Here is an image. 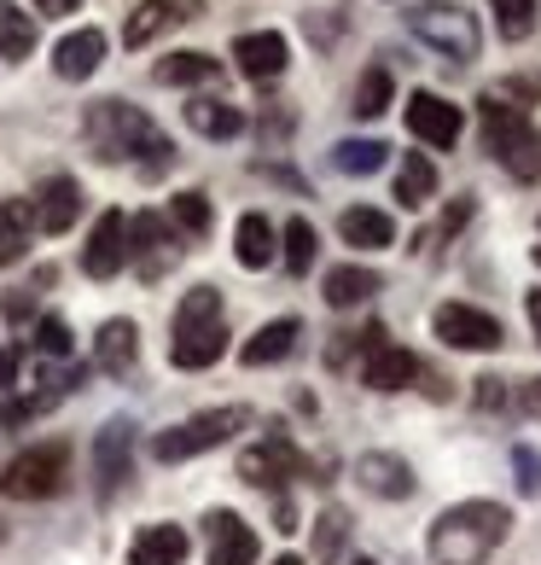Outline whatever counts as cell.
I'll use <instances>...</instances> for the list:
<instances>
[{"label":"cell","mask_w":541,"mask_h":565,"mask_svg":"<svg viewBox=\"0 0 541 565\" xmlns=\"http://www.w3.org/2000/svg\"><path fill=\"white\" fill-rule=\"evenodd\" d=\"M122 263H129V216H122V211H106V216L94 222V234H88L82 268H88L94 280H111Z\"/></svg>","instance_id":"30bf717a"},{"label":"cell","mask_w":541,"mask_h":565,"mask_svg":"<svg viewBox=\"0 0 541 565\" xmlns=\"http://www.w3.org/2000/svg\"><path fill=\"white\" fill-rule=\"evenodd\" d=\"M234 257H239V268H268L280 257L274 250V227H268V216H239V227H234Z\"/></svg>","instance_id":"cb8c5ba5"},{"label":"cell","mask_w":541,"mask_h":565,"mask_svg":"<svg viewBox=\"0 0 541 565\" xmlns=\"http://www.w3.org/2000/svg\"><path fill=\"white\" fill-rule=\"evenodd\" d=\"M309 460L297 455V444H291L285 431H268L262 444H251L239 455V478L245 484H257V490H280L285 478H303Z\"/></svg>","instance_id":"ba28073f"},{"label":"cell","mask_w":541,"mask_h":565,"mask_svg":"<svg viewBox=\"0 0 541 565\" xmlns=\"http://www.w3.org/2000/svg\"><path fill=\"white\" fill-rule=\"evenodd\" d=\"M35 7L47 12V18H65V12H76V7H82V0H35Z\"/></svg>","instance_id":"7bdbcfd3"},{"label":"cell","mask_w":541,"mask_h":565,"mask_svg":"<svg viewBox=\"0 0 541 565\" xmlns=\"http://www.w3.org/2000/svg\"><path fill=\"white\" fill-rule=\"evenodd\" d=\"M285 35L280 30H251V35H239L234 41V58H239V71L251 76V82H274L285 71Z\"/></svg>","instance_id":"ac0fdd59"},{"label":"cell","mask_w":541,"mask_h":565,"mask_svg":"<svg viewBox=\"0 0 541 565\" xmlns=\"http://www.w3.org/2000/svg\"><path fill=\"white\" fill-rule=\"evenodd\" d=\"M477 117H484L489 152L501 158L518 181H535L541 175V135H535V122L524 117V106H507L501 94H484L477 99Z\"/></svg>","instance_id":"277c9868"},{"label":"cell","mask_w":541,"mask_h":565,"mask_svg":"<svg viewBox=\"0 0 541 565\" xmlns=\"http://www.w3.org/2000/svg\"><path fill=\"white\" fill-rule=\"evenodd\" d=\"M408 129L420 135L425 146H454L461 140V129H466V117H461V106H448L443 94H413L408 99Z\"/></svg>","instance_id":"7c38bea8"},{"label":"cell","mask_w":541,"mask_h":565,"mask_svg":"<svg viewBox=\"0 0 541 565\" xmlns=\"http://www.w3.org/2000/svg\"><path fill=\"white\" fill-rule=\"evenodd\" d=\"M315 250H321L315 227H309L303 216H291V222H285V268H291V275H309V263H315Z\"/></svg>","instance_id":"836d02e7"},{"label":"cell","mask_w":541,"mask_h":565,"mask_svg":"<svg viewBox=\"0 0 541 565\" xmlns=\"http://www.w3.org/2000/svg\"><path fill=\"white\" fill-rule=\"evenodd\" d=\"M436 193V170H431V158L425 152H402V170H397V199L408 204H425Z\"/></svg>","instance_id":"f546056e"},{"label":"cell","mask_w":541,"mask_h":565,"mask_svg":"<svg viewBox=\"0 0 541 565\" xmlns=\"http://www.w3.org/2000/svg\"><path fill=\"white\" fill-rule=\"evenodd\" d=\"M12 380H18V350L0 344V391H12Z\"/></svg>","instance_id":"b9f144b4"},{"label":"cell","mask_w":541,"mask_h":565,"mask_svg":"<svg viewBox=\"0 0 541 565\" xmlns=\"http://www.w3.org/2000/svg\"><path fill=\"white\" fill-rule=\"evenodd\" d=\"M408 30L425 41V47H436L443 58H454V65H472L477 53H484V30H477V18L466 7H443V0H431V7H413L408 12Z\"/></svg>","instance_id":"5b68a950"},{"label":"cell","mask_w":541,"mask_h":565,"mask_svg":"<svg viewBox=\"0 0 541 565\" xmlns=\"http://www.w3.org/2000/svg\"><path fill=\"white\" fill-rule=\"evenodd\" d=\"M385 106H390V71L372 65V71L356 82V99H349V111H356V117H385Z\"/></svg>","instance_id":"d6a6232c"},{"label":"cell","mask_w":541,"mask_h":565,"mask_svg":"<svg viewBox=\"0 0 541 565\" xmlns=\"http://www.w3.org/2000/svg\"><path fill=\"white\" fill-rule=\"evenodd\" d=\"M204 536H210V565H257V531L239 513L216 508L204 519Z\"/></svg>","instance_id":"5bb4252c"},{"label":"cell","mask_w":541,"mask_h":565,"mask_svg":"<svg viewBox=\"0 0 541 565\" xmlns=\"http://www.w3.org/2000/svg\"><path fill=\"white\" fill-rule=\"evenodd\" d=\"M35 53V24L12 0H0V58H30Z\"/></svg>","instance_id":"4dcf8cb0"},{"label":"cell","mask_w":541,"mask_h":565,"mask_svg":"<svg viewBox=\"0 0 541 565\" xmlns=\"http://www.w3.org/2000/svg\"><path fill=\"white\" fill-rule=\"evenodd\" d=\"M356 565H372V559H356Z\"/></svg>","instance_id":"c3c4849f"},{"label":"cell","mask_w":541,"mask_h":565,"mask_svg":"<svg viewBox=\"0 0 541 565\" xmlns=\"http://www.w3.org/2000/svg\"><path fill=\"white\" fill-rule=\"evenodd\" d=\"M466 216H472V199H461V204H454V211L443 216V239H454V234H461V227H466Z\"/></svg>","instance_id":"60d3db41"},{"label":"cell","mask_w":541,"mask_h":565,"mask_svg":"<svg viewBox=\"0 0 541 565\" xmlns=\"http://www.w3.org/2000/svg\"><path fill=\"white\" fill-rule=\"evenodd\" d=\"M524 408H530L535 420H541V380H530V385H524Z\"/></svg>","instance_id":"ee69618b"},{"label":"cell","mask_w":541,"mask_h":565,"mask_svg":"<svg viewBox=\"0 0 541 565\" xmlns=\"http://www.w3.org/2000/svg\"><path fill=\"white\" fill-rule=\"evenodd\" d=\"M129 257L140 263V275H145V280H158L163 268L175 263V245H170V227H163V216L145 211V216L129 222Z\"/></svg>","instance_id":"2e32d148"},{"label":"cell","mask_w":541,"mask_h":565,"mask_svg":"<svg viewBox=\"0 0 541 565\" xmlns=\"http://www.w3.org/2000/svg\"><path fill=\"white\" fill-rule=\"evenodd\" d=\"M524 309H530V327H535V339H541V291H530Z\"/></svg>","instance_id":"f6af8a7d"},{"label":"cell","mask_w":541,"mask_h":565,"mask_svg":"<svg viewBox=\"0 0 541 565\" xmlns=\"http://www.w3.org/2000/svg\"><path fill=\"white\" fill-rule=\"evenodd\" d=\"M30 216L41 234H65V227L82 216V186L76 175H47L35 186V199H30Z\"/></svg>","instance_id":"8fae6325"},{"label":"cell","mask_w":541,"mask_h":565,"mask_svg":"<svg viewBox=\"0 0 541 565\" xmlns=\"http://www.w3.org/2000/svg\"><path fill=\"white\" fill-rule=\"evenodd\" d=\"M129 467H134V426L129 420H111L106 431H99V444H94L99 495H117V484L129 478Z\"/></svg>","instance_id":"9a60e30c"},{"label":"cell","mask_w":541,"mask_h":565,"mask_svg":"<svg viewBox=\"0 0 541 565\" xmlns=\"http://www.w3.org/2000/svg\"><path fill=\"white\" fill-rule=\"evenodd\" d=\"M65 472H71V449L65 444H35L0 472V490L12 501H47L65 490Z\"/></svg>","instance_id":"52a82bcc"},{"label":"cell","mask_w":541,"mask_h":565,"mask_svg":"<svg viewBox=\"0 0 541 565\" xmlns=\"http://www.w3.org/2000/svg\"><path fill=\"white\" fill-rule=\"evenodd\" d=\"M297 321H291V316H280V321H268L262 332H257V339H245V367H268V362H285V355L291 350H297Z\"/></svg>","instance_id":"603a6c76"},{"label":"cell","mask_w":541,"mask_h":565,"mask_svg":"<svg viewBox=\"0 0 541 565\" xmlns=\"http://www.w3.org/2000/svg\"><path fill=\"white\" fill-rule=\"evenodd\" d=\"M227 350V327H221V291L216 286H198L186 291L181 309H175V344H170V362L198 373V367H216Z\"/></svg>","instance_id":"3957f363"},{"label":"cell","mask_w":541,"mask_h":565,"mask_svg":"<svg viewBox=\"0 0 541 565\" xmlns=\"http://www.w3.org/2000/svg\"><path fill=\"white\" fill-rule=\"evenodd\" d=\"M385 152H390L385 140H338L332 146V163L344 175H372V170H385Z\"/></svg>","instance_id":"1f68e13d"},{"label":"cell","mask_w":541,"mask_h":565,"mask_svg":"<svg viewBox=\"0 0 541 565\" xmlns=\"http://www.w3.org/2000/svg\"><path fill=\"white\" fill-rule=\"evenodd\" d=\"M274 565H303V559H297V554H280V559H274Z\"/></svg>","instance_id":"bcb514c9"},{"label":"cell","mask_w":541,"mask_h":565,"mask_svg":"<svg viewBox=\"0 0 541 565\" xmlns=\"http://www.w3.org/2000/svg\"><path fill=\"white\" fill-rule=\"evenodd\" d=\"M372 291H379V275H372V268H356V263H344V268H332V275H326V303H332V309L367 303Z\"/></svg>","instance_id":"83f0119b"},{"label":"cell","mask_w":541,"mask_h":565,"mask_svg":"<svg viewBox=\"0 0 541 565\" xmlns=\"http://www.w3.org/2000/svg\"><path fill=\"white\" fill-rule=\"evenodd\" d=\"M170 222L181 227V234H210V199H204V193H175L170 199Z\"/></svg>","instance_id":"e575fe53"},{"label":"cell","mask_w":541,"mask_h":565,"mask_svg":"<svg viewBox=\"0 0 541 565\" xmlns=\"http://www.w3.org/2000/svg\"><path fill=\"white\" fill-rule=\"evenodd\" d=\"M30 227H35V216L24 199H0V268L30 250Z\"/></svg>","instance_id":"484cf974"},{"label":"cell","mask_w":541,"mask_h":565,"mask_svg":"<svg viewBox=\"0 0 541 565\" xmlns=\"http://www.w3.org/2000/svg\"><path fill=\"white\" fill-rule=\"evenodd\" d=\"M489 7H495V30L507 41H524L535 30V0H489Z\"/></svg>","instance_id":"d590c367"},{"label":"cell","mask_w":541,"mask_h":565,"mask_svg":"<svg viewBox=\"0 0 541 565\" xmlns=\"http://www.w3.org/2000/svg\"><path fill=\"white\" fill-rule=\"evenodd\" d=\"M431 327H436V339L443 344H454V350H501V321L495 316H484V309H472V303H443L431 316Z\"/></svg>","instance_id":"9c48e42d"},{"label":"cell","mask_w":541,"mask_h":565,"mask_svg":"<svg viewBox=\"0 0 541 565\" xmlns=\"http://www.w3.org/2000/svg\"><path fill=\"white\" fill-rule=\"evenodd\" d=\"M186 548H193V542H186L181 525H145L129 548V565H181Z\"/></svg>","instance_id":"44dd1931"},{"label":"cell","mask_w":541,"mask_h":565,"mask_svg":"<svg viewBox=\"0 0 541 565\" xmlns=\"http://www.w3.org/2000/svg\"><path fill=\"white\" fill-rule=\"evenodd\" d=\"M344 548V513L338 508H326L321 513V542H315V559H338Z\"/></svg>","instance_id":"74e56055"},{"label":"cell","mask_w":541,"mask_h":565,"mask_svg":"<svg viewBox=\"0 0 541 565\" xmlns=\"http://www.w3.org/2000/svg\"><path fill=\"white\" fill-rule=\"evenodd\" d=\"M35 350H41V355H58V362H65V355H71V327L58 321V316H41V327H35Z\"/></svg>","instance_id":"8d00e7d4"},{"label":"cell","mask_w":541,"mask_h":565,"mask_svg":"<svg viewBox=\"0 0 541 565\" xmlns=\"http://www.w3.org/2000/svg\"><path fill=\"white\" fill-rule=\"evenodd\" d=\"M216 76H221V65H216L210 53H170L158 65L163 88H198V82H216Z\"/></svg>","instance_id":"f1b7e54d"},{"label":"cell","mask_w":541,"mask_h":565,"mask_svg":"<svg viewBox=\"0 0 541 565\" xmlns=\"http://www.w3.org/2000/svg\"><path fill=\"white\" fill-rule=\"evenodd\" d=\"M361 373H367L372 391H402V385L420 380V362H413L402 344H385L379 327H367V367Z\"/></svg>","instance_id":"4fadbf2b"},{"label":"cell","mask_w":541,"mask_h":565,"mask_svg":"<svg viewBox=\"0 0 541 565\" xmlns=\"http://www.w3.org/2000/svg\"><path fill=\"white\" fill-rule=\"evenodd\" d=\"M338 234L349 245H361V250H385V245H397V222H390L385 211H372V204H356V211L338 216Z\"/></svg>","instance_id":"7402d4cb"},{"label":"cell","mask_w":541,"mask_h":565,"mask_svg":"<svg viewBox=\"0 0 541 565\" xmlns=\"http://www.w3.org/2000/svg\"><path fill=\"white\" fill-rule=\"evenodd\" d=\"M507 531H512V513L501 501H461V508L436 513L425 548L436 565H484L507 542Z\"/></svg>","instance_id":"7a4b0ae2"},{"label":"cell","mask_w":541,"mask_h":565,"mask_svg":"<svg viewBox=\"0 0 541 565\" xmlns=\"http://www.w3.org/2000/svg\"><path fill=\"white\" fill-rule=\"evenodd\" d=\"M356 478H361V490L372 495H385V501H408L413 495V467L402 455H385V449H372L356 460Z\"/></svg>","instance_id":"e0dca14e"},{"label":"cell","mask_w":541,"mask_h":565,"mask_svg":"<svg viewBox=\"0 0 541 565\" xmlns=\"http://www.w3.org/2000/svg\"><path fill=\"white\" fill-rule=\"evenodd\" d=\"M186 122H193L204 140H234L245 129V111L227 106V99H193V106H186Z\"/></svg>","instance_id":"d4e9b609"},{"label":"cell","mask_w":541,"mask_h":565,"mask_svg":"<svg viewBox=\"0 0 541 565\" xmlns=\"http://www.w3.org/2000/svg\"><path fill=\"white\" fill-rule=\"evenodd\" d=\"M512 460H518V490L535 495V490H541V460H535V449H518Z\"/></svg>","instance_id":"f35d334b"},{"label":"cell","mask_w":541,"mask_h":565,"mask_svg":"<svg viewBox=\"0 0 541 565\" xmlns=\"http://www.w3.org/2000/svg\"><path fill=\"white\" fill-rule=\"evenodd\" d=\"M472 385H477V408H507V391L495 373H484V380H472Z\"/></svg>","instance_id":"ab89813d"},{"label":"cell","mask_w":541,"mask_h":565,"mask_svg":"<svg viewBox=\"0 0 541 565\" xmlns=\"http://www.w3.org/2000/svg\"><path fill=\"white\" fill-rule=\"evenodd\" d=\"M134 350H140V332H134V321H106L99 327V367L106 373H129L134 367Z\"/></svg>","instance_id":"4316f807"},{"label":"cell","mask_w":541,"mask_h":565,"mask_svg":"<svg viewBox=\"0 0 541 565\" xmlns=\"http://www.w3.org/2000/svg\"><path fill=\"white\" fill-rule=\"evenodd\" d=\"M251 426V408H210V414H193V420H181V426H170V431H158L152 437V455L158 460H193V455H204V449H216V444H227L234 431H245Z\"/></svg>","instance_id":"8992f818"},{"label":"cell","mask_w":541,"mask_h":565,"mask_svg":"<svg viewBox=\"0 0 541 565\" xmlns=\"http://www.w3.org/2000/svg\"><path fill=\"white\" fill-rule=\"evenodd\" d=\"M88 140H94V152L106 163L134 158L140 170H152V175L175 163L170 135H163L140 106H122V99H99V106H88Z\"/></svg>","instance_id":"6da1fadb"},{"label":"cell","mask_w":541,"mask_h":565,"mask_svg":"<svg viewBox=\"0 0 541 565\" xmlns=\"http://www.w3.org/2000/svg\"><path fill=\"white\" fill-rule=\"evenodd\" d=\"M193 12H198V7H186V0H140V7L129 12V24H122V47H145L152 35L186 24Z\"/></svg>","instance_id":"d6986e66"},{"label":"cell","mask_w":541,"mask_h":565,"mask_svg":"<svg viewBox=\"0 0 541 565\" xmlns=\"http://www.w3.org/2000/svg\"><path fill=\"white\" fill-rule=\"evenodd\" d=\"M99 58H106V35H99V30H76V35H65L53 47V71L65 82H88L99 71Z\"/></svg>","instance_id":"ffe728a7"},{"label":"cell","mask_w":541,"mask_h":565,"mask_svg":"<svg viewBox=\"0 0 541 565\" xmlns=\"http://www.w3.org/2000/svg\"><path fill=\"white\" fill-rule=\"evenodd\" d=\"M535 268H541V245H535Z\"/></svg>","instance_id":"7dc6e473"}]
</instances>
